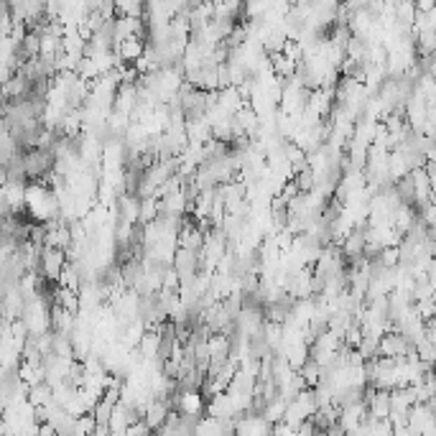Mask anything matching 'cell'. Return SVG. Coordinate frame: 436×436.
<instances>
[{"mask_svg":"<svg viewBox=\"0 0 436 436\" xmlns=\"http://www.w3.org/2000/svg\"><path fill=\"white\" fill-rule=\"evenodd\" d=\"M416 3V8L421 10V13H428L431 8H436V0H413Z\"/></svg>","mask_w":436,"mask_h":436,"instance_id":"1","label":"cell"}]
</instances>
